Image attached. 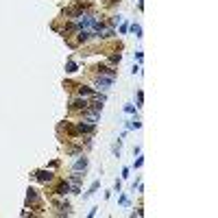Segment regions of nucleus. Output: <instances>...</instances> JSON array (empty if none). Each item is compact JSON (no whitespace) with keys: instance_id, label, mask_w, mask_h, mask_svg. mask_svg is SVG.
<instances>
[{"instance_id":"f257e3e1","label":"nucleus","mask_w":218,"mask_h":218,"mask_svg":"<svg viewBox=\"0 0 218 218\" xmlns=\"http://www.w3.org/2000/svg\"><path fill=\"white\" fill-rule=\"evenodd\" d=\"M111 83H114V79H111V76H103V74H98V79H96V87H98V89H107Z\"/></svg>"},{"instance_id":"f03ea898","label":"nucleus","mask_w":218,"mask_h":218,"mask_svg":"<svg viewBox=\"0 0 218 218\" xmlns=\"http://www.w3.org/2000/svg\"><path fill=\"white\" fill-rule=\"evenodd\" d=\"M98 74H103V76H111V79H116V70L114 68H109V65H98Z\"/></svg>"},{"instance_id":"7ed1b4c3","label":"nucleus","mask_w":218,"mask_h":218,"mask_svg":"<svg viewBox=\"0 0 218 218\" xmlns=\"http://www.w3.org/2000/svg\"><path fill=\"white\" fill-rule=\"evenodd\" d=\"M72 109H83V111H87V100L85 98H74L72 100Z\"/></svg>"},{"instance_id":"20e7f679","label":"nucleus","mask_w":218,"mask_h":218,"mask_svg":"<svg viewBox=\"0 0 218 218\" xmlns=\"http://www.w3.org/2000/svg\"><path fill=\"white\" fill-rule=\"evenodd\" d=\"M26 201H29V203H33V205H37V201H40V196H37V192H35L33 188H31L29 194H26Z\"/></svg>"},{"instance_id":"39448f33","label":"nucleus","mask_w":218,"mask_h":218,"mask_svg":"<svg viewBox=\"0 0 218 218\" xmlns=\"http://www.w3.org/2000/svg\"><path fill=\"white\" fill-rule=\"evenodd\" d=\"M37 179H40V181H50L52 174H50L48 170H40V172H37Z\"/></svg>"},{"instance_id":"423d86ee","label":"nucleus","mask_w":218,"mask_h":218,"mask_svg":"<svg viewBox=\"0 0 218 218\" xmlns=\"http://www.w3.org/2000/svg\"><path fill=\"white\" fill-rule=\"evenodd\" d=\"M79 94H81V96H92V94H94V89H92V87H85V85H81V87H79Z\"/></svg>"},{"instance_id":"0eeeda50","label":"nucleus","mask_w":218,"mask_h":218,"mask_svg":"<svg viewBox=\"0 0 218 218\" xmlns=\"http://www.w3.org/2000/svg\"><path fill=\"white\" fill-rule=\"evenodd\" d=\"M85 168H87V159H79V161H76L74 164V170H85Z\"/></svg>"},{"instance_id":"6e6552de","label":"nucleus","mask_w":218,"mask_h":218,"mask_svg":"<svg viewBox=\"0 0 218 218\" xmlns=\"http://www.w3.org/2000/svg\"><path fill=\"white\" fill-rule=\"evenodd\" d=\"M65 192H70V185H68V183H61L59 188H57V194H61V196H63Z\"/></svg>"},{"instance_id":"1a4fd4ad","label":"nucleus","mask_w":218,"mask_h":218,"mask_svg":"<svg viewBox=\"0 0 218 218\" xmlns=\"http://www.w3.org/2000/svg\"><path fill=\"white\" fill-rule=\"evenodd\" d=\"M131 31H133L138 37H142V26H140V24H133V26H131Z\"/></svg>"},{"instance_id":"9d476101","label":"nucleus","mask_w":218,"mask_h":218,"mask_svg":"<svg viewBox=\"0 0 218 218\" xmlns=\"http://www.w3.org/2000/svg\"><path fill=\"white\" fill-rule=\"evenodd\" d=\"M68 72H76V63H72V61H70V63H68Z\"/></svg>"},{"instance_id":"9b49d317","label":"nucleus","mask_w":218,"mask_h":218,"mask_svg":"<svg viewBox=\"0 0 218 218\" xmlns=\"http://www.w3.org/2000/svg\"><path fill=\"white\" fill-rule=\"evenodd\" d=\"M114 2H118V0H105V5H114Z\"/></svg>"},{"instance_id":"f8f14e48","label":"nucleus","mask_w":218,"mask_h":218,"mask_svg":"<svg viewBox=\"0 0 218 218\" xmlns=\"http://www.w3.org/2000/svg\"><path fill=\"white\" fill-rule=\"evenodd\" d=\"M138 2H140V5H142V0H138Z\"/></svg>"}]
</instances>
